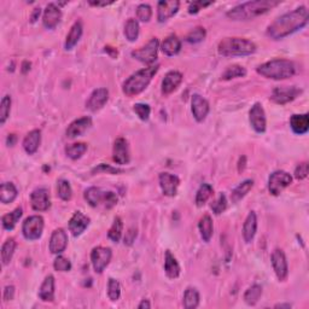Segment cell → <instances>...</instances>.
Returning a JSON list of instances; mask_svg holds the SVG:
<instances>
[{
  "label": "cell",
  "mask_w": 309,
  "mask_h": 309,
  "mask_svg": "<svg viewBox=\"0 0 309 309\" xmlns=\"http://www.w3.org/2000/svg\"><path fill=\"white\" fill-rule=\"evenodd\" d=\"M309 12L305 6L292 10L278 17L267 28L266 34L272 40H280L308 25Z\"/></svg>",
  "instance_id": "obj_1"
},
{
  "label": "cell",
  "mask_w": 309,
  "mask_h": 309,
  "mask_svg": "<svg viewBox=\"0 0 309 309\" xmlns=\"http://www.w3.org/2000/svg\"><path fill=\"white\" fill-rule=\"evenodd\" d=\"M280 4V2L274 0H255V2H247L243 4L234 6L227 12V17L232 21H249L257 16L263 15L275 6Z\"/></svg>",
  "instance_id": "obj_2"
},
{
  "label": "cell",
  "mask_w": 309,
  "mask_h": 309,
  "mask_svg": "<svg viewBox=\"0 0 309 309\" xmlns=\"http://www.w3.org/2000/svg\"><path fill=\"white\" fill-rule=\"evenodd\" d=\"M256 72L258 75L266 77V79L286 80L296 74V65L290 59L277 58L258 65Z\"/></svg>",
  "instance_id": "obj_3"
},
{
  "label": "cell",
  "mask_w": 309,
  "mask_h": 309,
  "mask_svg": "<svg viewBox=\"0 0 309 309\" xmlns=\"http://www.w3.org/2000/svg\"><path fill=\"white\" fill-rule=\"evenodd\" d=\"M159 64H154L152 67H147V68L138 70L137 73L132 74V75L123 82V93H125L127 97L140 95V93H142L143 91H145L146 87L150 85L152 77L159 72Z\"/></svg>",
  "instance_id": "obj_4"
},
{
  "label": "cell",
  "mask_w": 309,
  "mask_h": 309,
  "mask_svg": "<svg viewBox=\"0 0 309 309\" xmlns=\"http://www.w3.org/2000/svg\"><path fill=\"white\" fill-rule=\"evenodd\" d=\"M217 51L225 57L250 56L256 51V45L244 38H225L219 42Z\"/></svg>",
  "instance_id": "obj_5"
},
{
  "label": "cell",
  "mask_w": 309,
  "mask_h": 309,
  "mask_svg": "<svg viewBox=\"0 0 309 309\" xmlns=\"http://www.w3.org/2000/svg\"><path fill=\"white\" fill-rule=\"evenodd\" d=\"M160 49V41L157 38H152L143 48L132 52V57L147 67L154 65L157 60V53Z\"/></svg>",
  "instance_id": "obj_6"
},
{
  "label": "cell",
  "mask_w": 309,
  "mask_h": 309,
  "mask_svg": "<svg viewBox=\"0 0 309 309\" xmlns=\"http://www.w3.org/2000/svg\"><path fill=\"white\" fill-rule=\"evenodd\" d=\"M43 219L40 215H32L27 217L25 223L22 225V233L23 237L27 240H38L42 236L43 231Z\"/></svg>",
  "instance_id": "obj_7"
},
{
  "label": "cell",
  "mask_w": 309,
  "mask_h": 309,
  "mask_svg": "<svg viewBox=\"0 0 309 309\" xmlns=\"http://www.w3.org/2000/svg\"><path fill=\"white\" fill-rule=\"evenodd\" d=\"M113 257V251L110 248L105 247H97L93 248V250L91 251V262H92L93 270L96 271V273H103L104 270L109 266L110 261Z\"/></svg>",
  "instance_id": "obj_8"
},
{
  "label": "cell",
  "mask_w": 309,
  "mask_h": 309,
  "mask_svg": "<svg viewBox=\"0 0 309 309\" xmlns=\"http://www.w3.org/2000/svg\"><path fill=\"white\" fill-rule=\"evenodd\" d=\"M292 183V176L285 170H277L272 173L268 179V191L273 196H279L283 191L290 186Z\"/></svg>",
  "instance_id": "obj_9"
},
{
  "label": "cell",
  "mask_w": 309,
  "mask_h": 309,
  "mask_svg": "<svg viewBox=\"0 0 309 309\" xmlns=\"http://www.w3.org/2000/svg\"><path fill=\"white\" fill-rule=\"evenodd\" d=\"M302 90L298 89L296 86H281V87H275L271 95V100L274 102L275 104H288L292 102L294 99H296L298 96L301 95Z\"/></svg>",
  "instance_id": "obj_10"
},
{
  "label": "cell",
  "mask_w": 309,
  "mask_h": 309,
  "mask_svg": "<svg viewBox=\"0 0 309 309\" xmlns=\"http://www.w3.org/2000/svg\"><path fill=\"white\" fill-rule=\"evenodd\" d=\"M249 121L253 129L256 133H264L267 128V119L263 106L260 103H255L249 112Z\"/></svg>",
  "instance_id": "obj_11"
},
{
  "label": "cell",
  "mask_w": 309,
  "mask_h": 309,
  "mask_svg": "<svg viewBox=\"0 0 309 309\" xmlns=\"http://www.w3.org/2000/svg\"><path fill=\"white\" fill-rule=\"evenodd\" d=\"M271 262H272V267H273V271L275 275H277L278 279L280 281L286 280L289 275V266L284 251L281 249H275L273 253H272Z\"/></svg>",
  "instance_id": "obj_12"
},
{
  "label": "cell",
  "mask_w": 309,
  "mask_h": 309,
  "mask_svg": "<svg viewBox=\"0 0 309 309\" xmlns=\"http://www.w3.org/2000/svg\"><path fill=\"white\" fill-rule=\"evenodd\" d=\"M30 206L35 211H46L51 207L50 194L48 189H36L30 193Z\"/></svg>",
  "instance_id": "obj_13"
},
{
  "label": "cell",
  "mask_w": 309,
  "mask_h": 309,
  "mask_svg": "<svg viewBox=\"0 0 309 309\" xmlns=\"http://www.w3.org/2000/svg\"><path fill=\"white\" fill-rule=\"evenodd\" d=\"M68 245V234L63 228H57L52 232L51 238H50L49 249L51 254L60 255L67 249Z\"/></svg>",
  "instance_id": "obj_14"
},
{
  "label": "cell",
  "mask_w": 309,
  "mask_h": 309,
  "mask_svg": "<svg viewBox=\"0 0 309 309\" xmlns=\"http://www.w3.org/2000/svg\"><path fill=\"white\" fill-rule=\"evenodd\" d=\"M191 110H192V115L197 122H203L207 119L208 114H209L210 106L209 103L206 98H203L200 95H193L191 99Z\"/></svg>",
  "instance_id": "obj_15"
},
{
  "label": "cell",
  "mask_w": 309,
  "mask_h": 309,
  "mask_svg": "<svg viewBox=\"0 0 309 309\" xmlns=\"http://www.w3.org/2000/svg\"><path fill=\"white\" fill-rule=\"evenodd\" d=\"M161 190L164 196L174 197L178 192V187L180 185V179L176 175L170 173H161L159 176Z\"/></svg>",
  "instance_id": "obj_16"
},
{
  "label": "cell",
  "mask_w": 309,
  "mask_h": 309,
  "mask_svg": "<svg viewBox=\"0 0 309 309\" xmlns=\"http://www.w3.org/2000/svg\"><path fill=\"white\" fill-rule=\"evenodd\" d=\"M179 8L180 2H178V0H169V2L162 0V2H159V4H157V19H159V22L163 23L172 18L179 11Z\"/></svg>",
  "instance_id": "obj_17"
},
{
  "label": "cell",
  "mask_w": 309,
  "mask_h": 309,
  "mask_svg": "<svg viewBox=\"0 0 309 309\" xmlns=\"http://www.w3.org/2000/svg\"><path fill=\"white\" fill-rule=\"evenodd\" d=\"M113 160L115 161L117 164H120V166L129 163V145L125 138H119V139H116L113 147Z\"/></svg>",
  "instance_id": "obj_18"
},
{
  "label": "cell",
  "mask_w": 309,
  "mask_h": 309,
  "mask_svg": "<svg viewBox=\"0 0 309 309\" xmlns=\"http://www.w3.org/2000/svg\"><path fill=\"white\" fill-rule=\"evenodd\" d=\"M109 100V91L106 89H97L91 93L86 102V107L90 112H98Z\"/></svg>",
  "instance_id": "obj_19"
},
{
  "label": "cell",
  "mask_w": 309,
  "mask_h": 309,
  "mask_svg": "<svg viewBox=\"0 0 309 309\" xmlns=\"http://www.w3.org/2000/svg\"><path fill=\"white\" fill-rule=\"evenodd\" d=\"M60 19H62V11H60L59 6H57L55 3H50L46 5L42 16V23L45 28L55 29L59 25Z\"/></svg>",
  "instance_id": "obj_20"
},
{
  "label": "cell",
  "mask_w": 309,
  "mask_h": 309,
  "mask_svg": "<svg viewBox=\"0 0 309 309\" xmlns=\"http://www.w3.org/2000/svg\"><path fill=\"white\" fill-rule=\"evenodd\" d=\"M91 127H92V119H91V117H80V119L73 121V122L70 123L68 129H67V137H68L69 139L81 137Z\"/></svg>",
  "instance_id": "obj_21"
},
{
  "label": "cell",
  "mask_w": 309,
  "mask_h": 309,
  "mask_svg": "<svg viewBox=\"0 0 309 309\" xmlns=\"http://www.w3.org/2000/svg\"><path fill=\"white\" fill-rule=\"evenodd\" d=\"M90 221L89 216H86L81 211H76V213H74L72 219L69 220V231L72 232L74 237L81 236L86 231V228L90 226Z\"/></svg>",
  "instance_id": "obj_22"
},
{
  "label": "cell",
  "mask_w": 309,
  "mask_h": 309,
  "mask_svg": "<svg viewBox=\"0 0 309 309\" xmlns=\"http://www.w3.org/2000/svg\"><path fill=\"white\" fill-rule=\"evenodd\" d=\"M107 193H109V191H103L102 189H99V187H89V189L85 191V193H83V197H85L86 202L89 203L91 207L96 208L100 206V204L105 206Z\"/></svg>",
  "instance_id": "obj_23"
},
{
  "label": "cell",
  "mask_w": 309,
  "mask_h": 309,
  "mask_svg": "<svg viewBox=\"0 0 309 309\" xmlns=\"http://www.w3.org/2000/svg\"><path fill=\"white\" fill-rule=\"evenodd\" d=\"M181 82H183V74L176 70L168 72L162 81V93L166 96L170 95L180 86Z\"/></svg>",
  "instance_id": "obj_24"
},
{
  "label": "cell",
  "mask_w": 309,
  "mask_h": 309,
  "mask_svg": "<svg viewBox=\"0 0 309 309\" xmlns=\"http://www.w3.org/2000/svg\"><path fill=\"white\" fill-rule=\"evenodd\" d=\"M41 143V132L39 129H33L23 139V149L28 154H34L38 151Z\"/></svg>",
  "instance_id": "obj_25"
},
{
  "label": "cell",
  "mask_w": 309,
  "mask_h": 309,
  "mask_svg": "<svg viewBox=\"0 0 309 309\" xmlns=\"http://www.w3.org/2000/svg\"><path fill=\"white\" fill-rule=\"evenodd\" d=\"M164 272H166L167 277L169 279H176L180 275V264L176 261L175 256L170 253V250H167L166 256H164Z\"/></svg>",
  "instance_id": "obj_26"
},
{
  "label": "cell",
  "mask_w": 309,
  "mask_h": 309,
  "mask_svg": "<svg viewBox=\"0 0 309 309\" xmlns=\"http://www.w3.org/2000/svg\"><path fill=\"white\" fill-rule=\"evenodd\" d=\"M290 127L292 132L298 136H303L309 130V115L302 114V115H292L290 119Z\"/></svg>",
  "instance_id": "obj_27"
},
{
  "label": "cell",
  "mask_w": 309,
  "mask_h": 309,
  "mask_svg": "<svg viewBox=\"0 0 309 309\" xmlns=\"http://www.w3.org/2000/svg\"><path fill=\"white\" fill-rule=\"evenodd\" d=\"M257 231V216L255 211H250L243 224V238L247 243L254 239Z\"/></svg>",
  "instance_id": "obj_28"
},
{
  "label": "cell",
  "mask_w": 309,
  "mask_h": 309,
  "mask_svg": "<svg viewBox=\"0 0 309 309\" xmlns=\"http://www.w3.org/2000/svg\"><path fill=\"white\" fill-rule=\"evenodd\" d=\"M39 297L43 302H52L55 300V278L48 275L39 289Z\"/></svg>",
  "instance_id": "obj_29"
},
{
  "label": "cell",
  "mask_w": 309,
  "mask_h": 309,
  "mask_svg": "<svg viewBox=\"0 0 309 309\" xmlns=\"http://www.w3.org/2000/svg\"><path fill=\"white\" fill-rule=\"evenodd\" d=\"M82 30H83V27H82L81 22L77 21L74 23L73 27L69 30L68 35H67V39H65L64 48L67 51H70V50H73L74 48H75V45L79 42L80 38H81Z\"/></svg>",
  "instance_id": "obj_30"
},
{
  "label": "cell",
  "mask_w": 309,
  "mask_h": 309,
  "mask_svg": "<svg viewBox=\"0 0 309 309\" xmlns=\"http://www.w3.org/2000/svg\"><path fill=\"white\" fill-rule=\"evenodd\" d=\"M161 50L168 57L175 56L181 50V41L178 39L176 35H169L161 43Z\"/></svg>",
  "instance_id": "obj_31"
},
{
  "label": "cell",
  "mask_w": 309,
  "mask_h": 309,
  "mask_svg": "<svg viewBox=\"0 0 309 309\" xmlns=\"http://www.w3.org/2000/svg\"><path fill=\"white\" fill-rule=\"evenodd\" d=\"M18 191L12 183H3L0 187V202L3 204H10L17 198Z\"/></svg>",
  "instance_id": "obj_32"
},
{
  "label": "cell",
  "mask_w": 309,
  "mask_h": 309,
  "mask_svg": "<svg viewBox=\"0 0 309 309\" xmlns=\"http://www.w3.org/2000/svg\"><path fill=\"white\" fill-rule=\"evenodd\" d=\"M254 186V181L251 179H247L244 180L243 183H240L238 186L232 191L231 193V201L233 203H238L239 201L243 200V198L249 193V191L253 189Z\"/></svg>",
  "instance_id": "obj_33"
},
{
  "label": "cell",
  "mask_w": 309,
  "mask_h": 309,
  "mask_svg": "<svg viewBox=\"0 0 309 309\" xmlns=\"http://www.w3.org/2000/svg\"><path fill=\"white\" fill-rule=\"evenodd\" d=\"M198 228H200V233L202 239L208 243L210 241L211 237H213V232H214V226H213V220L209 215H204L202 219L200 220V224H198Z\"/></svg>",
  "instance_id": "obj_34"
},
{
  "label": "cell",
  "mask_w": 309,
  "mask_h": 309,
  "mask_svg": "<svg viewBox=\"0 0 309 309\" xmlns=\"http://www.w3.org/2000/svg\"><path fill=\"white\" fill-rule=\"evenodd\" d=\"M22 215H23L22 208H16V209L13 211H11V213L4 215V216H3V219H2L3 227H4V230L12 231L13 228H15L16 225H17L19 219L22 217Z\"/></svg>",
  "instance_id": "obj_35"
},
{
  "label": "cell",
  "mask_w": 309,
  "mask_h": 309,
  "mask_svg": "<svg viewBox=\"0 0 309 309\" xmlns=\"http://www.w3.org/2000/svg\"><path fill=\"white\" fill-rule=\"evenodd\" d=\"M200 292L196 288H187L184 294V307L186 309H194L200 305Z\"/></svg>",
  "instance_id": "obj_36"
},
{
  "label": "cell",
  "mask_w": 309,
  "mask_h": 309,
  "mask_svg": "<svg viewBox=\"0 0 309 309\" xmlns=\"http://www.w3.org/2000/svg\"><path fill=\"white\" fill-rule=\"evenodd\" d=\"M16 240L13 238H9L4 241L2 247V263L3 266H6V264L10 263V261L12 260L13 254H15L16 250Z\"/></svg>",
  "instance_id": "obj_37"
},
{
  "label": "cell",
  "mask_w": 309,
  "mask_h": 309,
  "mask_svg": "<svg viewBox=\"0 0 309 309\" xmlns=\"http://www.w3.org/2000/svg\"><path fill=\"white\" fill-rule=\"evenodd\" d=\"M262 296V286L261 285L254 284L245 291L244 294V301L248 305H255L260 301Z\"/></svg>",
  "instance_id": "obj_38"
},
{
  "label": "cell",
  "mask_w": 309,
  "mask_h": 309,
  "mask_svg": "<svg viewBox=\"0 0 309 309\" xmlns=\"http://www.w3.org/2000/svg\"><path fill=\"white\" fill-rule=\"evenodd\" d=\"M87 151V144L85 143H74L65 146V153L70 160H79L85 154Z\"/></svg>",
  "instance_id": "obj_39"
},
{
  "label": "cell",
  "mask_w": 309,
  "mask_h": 309,
  "mask_svg": "<svg viewBox=\"0 0 309 309\" xmlns=\"http://www.w3.org/2000/svg\"><path fill=\"white\" fill-rule=\"evenodd\" d=\"M122 232H123V223L122 219L120 216H116L115 220H114L113 226L110 227L109 232H107V237L109 239L114 241V243H119L122 238Z\"/></svg>",
  "instance_id": "obj_40"
},
{
  "label": "cell",
  "mask_w": 309,
  "mask_h": 309,
  "mask_svg": "<svg viewBox=\"0 0 309 309\" xmlns=\"http://www.w3.org/2000/svg\"><path fill=\"white\" fill-rule=\"evenodd\" d=\"M213 196V187L209 184L201 185L196 193V206L203 207L208 202V200Z\"/></svg>",
  "instance_id": "obj_41"
},
{
  "label": "cell",
  "mask_w": 309,
  "mask_h": 309,
  "mask_svg": "<svg viewBox=\"0 0 309 309\" xmlns=\"http://www.w3.org/2000/svg\"><path fill=\"white\" fill-rule=\"evenodd\" d=\"M247 75V69L244 67L238 65V64H233L227 67L226 70L223 73V76L221 79L227 81V80H232V79H237V77H244Z\"/></svg>",
  "instance_id": "obj_42"
},
{
  "label": "cell",
  "mask_w": 309,
  "mask_h": 309,
  "mask_svg": "<svg viewBox=\"0 0 309 309\" xmlns=\"http://www.w3.org/2000/svg\"><path fill=\"white\" fill-rule=\"evenodd\" d=\"M139 23H138L137 19L134 18H129L127 21L126 26H125V36L128 41L133 42L136 41L139 36Z\"/></svg>",
  "instance_id": "obj_43"
},
{
  "label": "cell",
  "mask_w": 309,
  "mask_h": 309,
  "mask_svg": "<svg viewBox=\"0 0 309 309\" xmlns=\"http://www.w3.org/2000/svg\"><path fill=\"white\" fill-rule=\"evenodd\" d=\"M57 192H58V197L62 201L68 202V201L72 200L73 190H72V186H70L69 181L64 179L58 180V184H57Z\"/></svg>",
  "instance_id": "obj_44"
},
{
  "label": "cell",
  "mask_w": 309,
  "mask_h": 309,
  "mask_svg": "<svg viewBox=\"0 0 309 309\" xmlns=\"http://www.w3.org/2000/svg\"><path fill=\"white\" fill-rule=\"evenodd\" d=\"M10 110H11V97H3L2 103H0V125H4L6 120L10 116Z\"/></svg>",
  "instance_id": "obj_45"
},
{
  "label": "cell",
  "mask_w": 309,
  "mask_h": 309,
  "mask_svg": "<svg viewBox=\"0 0 309 309\" xmlns=\"http://www.w3.org/2000/svg\"><path fill=\"white\" fill-rule=\"evenodd\" d=\"M206 36H207L206 29H204L203 27H196V28H193L189 34H187L186 40L190 43H198L203 41V40L206 39Z\"/></svg>",
  "instance_id": "obj_46"
},
{
  "label": "cell",
  "mask_w": 309,
  "mask_h": 309,
  "mask_svg": "<svg viewBox=\"0 0 309 309\" xmlns=\"http://www.w3.org/2000/svg\"><path fill=\"white\" fill-rule=\"evenodd\" d=\"M107 296L113 302L119 300L121 296V285L114 278H110L109 283H107Z\"/></svg>",
  "instance_id": "obj_47"
},
{
  "label": "cell",
  "mask_w": 309,
  "mask_h": 309,
  "mask_svg": "<svg viewBox=\"0 0 309 309\" xmlns=\"http://www.w3.org/2000/svg\"><path fill=\"white\" fill-rule=\"evenodd\" d=\"M210 208H211V210H213L214 214H216V215L223 214L224 211L227 209V198H226V196H225L224 193H220V196L217 197L213 203H211Z\"/></svg>",
  "instance_id": "obj_48"
},
{
  "label": "cell",
  "mask_w": 309,
  "mask_h": 309,
  "mask_svg": "<svg viewBox=\"0 0 309 309\" xmlns=\"http://www.w3.org/2000/svg\"><path fill=\"white\" fill-rule=\"evenodd\" d=\"M152 16V9L149 4H140L137 8V17L142 22H149Z\"/></svg>",
  "instance_id": "obj_49"
},
{
  "label": "cell",
  "mask_w": 309,
  "mask_h": 309,
  "mask_svg": "<svg viewBox=\"0 0 309 309\" xmlns=\"http://www.w3.org/2000/svg\"><path fill=\"white\" fill-rule=\"evenodd\" d=\"M53 268L57 272H69L72 270V262L69 261V258L62 256V255H58L56 257L55 262H53Z\"/></svg>",
  "instance_id": "obj_50"
},
{
  "label": "cell",
  "mask_w": 309,
  "mask_h": 309,
  "mask_svg": "<svg viewBox=\"0 0 309 309\" xmlns=\"http://www.w3.org/2000/svg\"><path fill=\"white\" fill-rule=\"evenodd\" d=\"M133 110H134V113L138 115V117H139L142 121L149 120L150 114H151V107L147 105V104H143V103L134 104Z\"/></svg>",
  "instance_id": "obj_51"
},
{
  "label": "cell",
  "mask_w": 309,
  "mask_h": 309,
  "mask_svg": "<svg viewBox=\"0 0 309 309\" xmlns=\"http://www.w3.org/2000/svg\"><path fill=\"white\" fill-rule=\"evenodd\" d=\"M100 172L107 173V174H120V173H122L123 170L122 169H119V168H114L112 166H107V164L102 163V164H99L98 167H96L95 169L92 170L93 174L100 173Z\"/></svg>",
  "instance_id": "obj_52"
},
{
  "label": "cell",
  "mask_w": 309,
  "mask_h": 309,
  "mask_svg": "<svg viewBox=\"0 0 309 309\" xmlns=\"http://www.w3.org/2000/svg\"><path fill=\"white\" fill-rule=\"evenodd\" d=\"M295 178L297 180H303L308 176V162H302L295 169Z\"/></svg>",
  "instance_id": "obj_53"
},
{
  "label": "cell",
  "mask_w": 309,
  "mask_h": 309,
  "mask_svg": "<svg viewBox=\"0 0 309 309\" xmlns=\"http://www.w3.org/2000/svg\"><path fill=\"white\" fill-rule=\"evenodd\" d=\"M213 4V2H202V0H198V2H193L191 3L190 6H189V12L191 13V15H193V13H198L202 10L203 8H206V6H209Z\"/></svg>",
  "instance_id": "obj_54"
},
{
  "label": "cell",
  "mask_w": 309,
  "mask_h": 309,
  "mask_svg": "<svg viewBox=\"0 0 309 309\" xmlns=\"http://www.w3.org/2000/svg\"><path fill=\"white\" fill-rule=\"evenodd\" d=\"M136 238H137V230L136 228H129L128 232H127L126 236H125V244L132 245L133 241L136 240Z\"/></svg>",
  "instance_id": "obj_55"
},
{
  "label": "cell",
  "mask_w": 309,
  "mask_h": 309,
  "mask_svg": "<svg viewBox=\"0 0 309 309\" xmlns=\"http://www.w3.org/2000/svg\"><path fill=\"white\" fill-rule=\"evenodd\" d=\"M13 297H15V286H12V285H8L4 290V296H3V298H4L5 302H9V301L13 300Z\"/></svg>",
  "instance_id": "obj_56"
},
{
  "label": "cell",
  "mask_w": 309,
  "mask_h": 309,
  "mask_svg": "<svg viewBox=\"0 0 309 309\" xmlns=\"http://www.w3.org/2000/svg\"><path fill=\"white\" fill-rule=\"evenodd\" d=\"M40 13H41V9L35 8L34 11H33V13H32V16H30V22L35 23L36 21H38L40 17Z\"/></svg>",
  "instance_id": "obj_57"
},
{
  "label": "cell",
  "mask_w": 309,
  "mask_h": 309,
  "mask_svg": "<svg viewBox=\"0 0 309 309\" xmlns=\"http://www.w3.org/2000/svg\"><path fill=\"white\" fill-rule=\"evenodd\" d=\"M114 2H90V5L92 6H106L113 4Z\"/></svg>",
  "instance_id": "obj_58"
},
{
  "label": "cell",
  "mask_w": 309,
  "mask_h": 309,
  "mask_svg": "<svg viewBox=\"0 0 309 309\" xmlns=\"http://www.w3.org/2000/svg\"><path fill=\"white\" fill-rule=\"evenodd\" d=\"M138 308H139V309L151 308V304H150V302L147 301V300H143V301L139 303V305H138Z\"/></svg>",
  "instance_id": "obj_59"
},
{
  "label": "cell",
  "mask_w": 309,
  "mask_h": 309,
  "mask_svg": "<svg viewBox=\"0 0 309 309\" xmlns=\"http://www.w3.org/2000/svg\"><path fill=\"white\" fill-rule=\"evenodd\" d=\"M15 143H16V136L15 134H10V136L8 137V145L13 146L15 145Z\"/></svg>",
  "instance_id": "obj_60"
},
{
  "label": "cell",
  "mask_w": 309,
  "mask_h": 309,
  "mask_svg": "<svg viewBox=\"0 0 309 309\" xmlns=\"http://www.w3.org/2000/svg\"><path fill=\"white\" fill-rule=\"evenodd\" d=\"M292 307V305L290 303H279V304H275L274 308H286V309H290Z\"/></svg>",
  "instance_id": "obj_61"
},
{
  "label": "cell",
  "mask_w": 309,
  "mask_h": 309,
  "mask_svg": "<svg viewBox=\"0 0 309 309\" xmlns=\"http://www.w3.org/2000/svg\"><path fill=\"white\" fill-rule=\"evenodd\" d=\"M22 67H23L22 72H23V73H27V72H28V70L30 69V63H29V62H27V60H26V62H23V65H22Z\"/></svg>",
  "instance_id": "obj_62"
}]
</instances>
